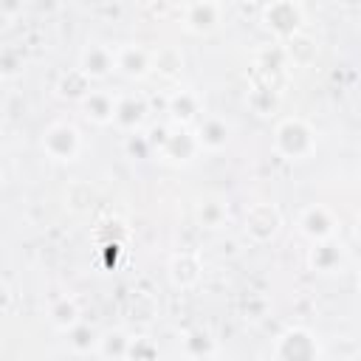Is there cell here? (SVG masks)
<instances>
[{
  "instance_id": "obj_1",
  "label": "cell",
  "mask_w": 361,
  "mask_h": 361,
  "mask_svg": "<svg viewBox=\"0 0 361 361\" xmlns=\"http://www.w3.org/2000/svg\"><path fill=\"white\" fill-rule=\"evenodd\" d=\"M274 152L285 161H307L316 152V130L302 116H288L274 127Z\"/></svg>"
},
{
  "instance_id": "obj_2",
  "label": "cell",
  "mask_w": 361,
  "mask_h": 361,
  "mask_svg": "<svg viewBox=\"0 0 361 361\" xmlns=\"http://www.w3.org/2000/svg\"><path fill=\"white\" fill-rule=\"evenodd\" d=\"M39 147L45 152L48 161L54 164H73L79 155H82V133L76 124L71 121H54L42 130V138H39Z\"/></svg>"
},
{
  "instance_id": "obj_3",
  "label": "cell",
  "mask_w": 361,
  "mask_h": 361,
  "mask_svg": "<svg viewBox=\"0 0 361 361\" xmlns=\"http://www.w3.org/2000/svg\"><path fill=\"white\" fill-rule=\"evenodd\" d=\"M262 25H265V31L276 42H285V39L302 34V28H305V8H302L299 0H271L262 8Z\"/></svg>"
},
{
  "instance_id": "obj_4",
  "label": "cell",
  "mask_w": 361,
  "mask_h": 361,
  "mask_svg": "<svg viewBox=\"0 0 361 361\" xmlns=\"http://www.w3.org/2000/svg\"><path fill=\"white\" fill-rule=\"evenodd\" d=\"M274 358H279V361H316V358H322V347H319V338L307 327L293 324L276 336Z\"/></svg>"
},
{
  "instance_id": "obj_5",
  "label": "cell",
  "mask_w": 361,
  "mask_h": 361,
  "mask_svg": "<svg viewBox=\"0 0 361 361\" xmlns=\"http://www.w3.org/2000/svg\"><path fill=\"white\" fill-rule=\"evenodd\" d=\"M282 231V212L276 203H254L245 212V234L251 243H271Z\"/></svg>"
},
{
  "instance_id": "obj_6",
  "label": "cell",
  "mask_w": 361,
  "mask_h": 361,
  "mask_svg": "<svg viewBox=\"0 0 361 361\" xmlns=\"http://www.w3.org/2000/svg\"><path fill=\"white\" fill-rule=\"evenodd\" d=\"M76 68H79L85 76H90L93 82H104L107 76L116 73V45H107V42H87V45L79 51Z\"/></svg>"
},
{
  "instance_id": "obj_7",
  "label": "cell",
  "mask_w": 361,
  "mask_h": 361,
  "mask_svg": "<svg viewBox=\"0 0 361 361\" xmlns=\"http://www.w3.org/2000/svg\"><path fill=\"white\" fill-rule=\"evenodd\" d=\"M223 23V6L217 0H186L183 6V28L195 37H206L217 31Z\"/></svg>"
},
{
  "instance_id": "obj_8",
  "label": "cell",
  "mask_w": 361,
  "mask_h": 361,
  "mask_svg": "<svg viewBox=\"0 0 361 361\" xmlns=\"http://www.w3.org/2000/svg\"><path fill=\"white\" fill-rule=\"evenodd\" d=\"M296 228L302 237H307L310 243H319V240H327V237H336V228H338V220L336 214L322 206V203H310L299 212L296 217Z\"/></svg>"
},
{
  "instance_id": "obj_9",
  "label": "cell",
  "mask_w": 361,
  "mask_h": 361,
  "mask_svg": "<svg viewBox=\"0 0 361 361\" xmlns=\"http://www.w3.org/2000/svg\"><path fill=\"white\" fill-rule=\"evenodd\" d=\"M116 73H121L124 79H133V82L152 76V51L138 42L116 45Z\"/></svg>"
},
{
  "instance_id": "obj_10",
  "label": "cell",
  "mask_w": 361,
  "mask_h": 361,
  "mask_svg": "<svg viewBox=\"0 0 361 361\" xmlns=\"http://www.w3.org/2000/svg\"><path fill=\"white\" fill-rule=\"evenodd\" d=\"M200 144H197V135H195V127H178L172 124L164 147L158 149V158L169 161V164H189L200 155Z\"/></svg>"
},
{
  "instance_id": "obj_11",
  "label": "cell",
  "mask_w": 361,
  "mask_h": 361,
  "mask_svg": "<svg viewBox=\"0 0 361 361\" xmlns=\"http://www.w3.org/2000/svg\"><path fill=\"white\" fill-rule=\"evenodd\" d=\"M149 116V99L144 93H118V104H116V116H113V127L121 133H138L144 127Z\"/></svg>"
},
{
  "instance_id": "obj_12",
  "label": "cell",
  "mask_w": 361,
  "mask_h": 361,
  "mask_svg": "<svg viewBox=\"0 0 361 361\" xmlns=\"http://www.w3.org/2000/svg\"><path fill=\"white\" fill-rule=\"evenodd\" d=\"M166 113H169V121L178 124V127H195L200 121V96L189 87H178L166 96Z\"/></svg>"
},
{
  "instance_id": "obj_13",
  "label": "cell",
  "mask_w": 361,
  "mask_h": 361,
  "mask_svg": "<svg viewBox=\"0 0 361 361\" xmlns=\"http://www.w3.org/2000/svg\"><path fill=\"white\" fill-rule=\"evenodd\" d=\"M195 135H197V144L203 152H223L231 141V127L220 116H203L195 124Z\"/></svg>"
},
{
  "instance_id": "obj_14",
  "label": "cell",
  "mask_w": 361,
  "mask_h": 361,
  "mask_svg": "<svg viewBox=\"0 0 361 361\" xmlns=\"http://www.w3.org/2000/svg\"><path fill=\"white\" fill-rule=\"evenodd\" d=\"M116 104H118V93H113V90H99V87H93V90L79 102L85 118L93 121V124H99V127L113 124Z\"/></svg>"
},
{
  "instance_id": "obj_15",
  "label": "cell",
  "mask_w": 361,
  "mask_h": 361,
  "mask_svg": "<svg viewBox=\"0 0 361 361\" xmlns=\"http://www.w3.org/2000/svg\"><path fill=\"white\" fill-rule=\"evenodd\" d=\"M48 324L56 330V333H71L79 322H82V305H79V299L73 296V293H65V296H56V299H51V305H48Z\"/></svg>"
},
{
  "instance_id": "obj_16",
  "label": "cell",
  "mask_w": 361,
  "mask_h": 361,
  "mask_svg": "<svg viewBox=\"0 0 361 361\" xmlns=\"http://www.w3.org/2000/svg\"><path fill=\"white\" fill-rule=\"evenodd\" d=\"M203 276V262L195 251H178L172 259H169V279L175 288H195Z\"/></svg>"
},
{
  "instance_id": "obj_17",
  "label": "cell",
  "mask_w": 361,
  "mask_h": 361,
  "mask_svg": "<svg viewBox=\"0 0 361 361\" xmlns=\"http://www.w3.org/2000/svg\"><path fill=\"white\" fill-rule=\"evenodd\" d=\"M307 262H310V268L319 271V274H333V271H338L341 262H344V245H341L336 237L319 240V243H313V248H310V254H307Z\"/></svg>"
},
{
  "instance_id": "obj_18",
  "label": "cell",
  "mask_w": 361,
  "mask_h": 361,
  "mask_svg": "<svg viewBox=\"0 0 361 361\" xmlns=\"http://www.w3.org/2000/svg\"><path fill=\"white\" fill-rule=\"evenodd\" d=\"M180 350L189 358H214V355H220L217 338H212V333L209 330H200V327L197 330H186L180 336Z\"/></svg>"
},
{
  "instance_id": "obj_19",
  "label": "cell",
  "mask_w": 361,
  "mask_h": 361,
  "mask_svg": "<svg viewBox=\"0 0 361 361\" xmlns=\"http://www.w3.org/2000/svg\"><path fill=\"white\" fill-rule=\"evenodd\" d=\"M90 90H93V79L85 76L79 68H71V71L62 73L59 82H56V93H59L62 99H68V102H76V104H79Z\"/></svg>"
},
{
  "instance_id": "obj_20",
  "label": "cell",
  "mask_w": 361,
  "mask_h": 361,
  "mask_svg": "<svg viewBox=\"0 0 361 361\" xmlns=\"http://www.w3.org/2000/svg\"><path fill=\"white\" fill-rule=\"evenodd\" d=\"M130 341H133V336H127L124 330L102 333L99 336L96 355L99 358H130Z\"/></svg>"
},
{
  "instance_id": "obj_21",
  "label": "cell",
  "mask_w": 361,
  "mask_h": 361,
  "mask_svg": "<svg viewBox=\"0 0 361 361\" xmlns=\"http://www.w3.org/2000/svg\"><path fill=\"white\" fill-rule=\"evenodd\" d=\"M183 71V54L178 48H155L152 51V73L161 76H180Z\"/></svg>"
},
{
  "instance_id": "obj_22",
  "label": "cell",
  "mask_w": 361,
  "mask_h": 361,
  "mask_svg": "<svg viewBox=\"0 0 361 361\" xmlns=\"http://www.w3.org/2000/svg\"><path fill=\"white\" fill-rule=\"evenodd\" d=\"M99 336H102V333H96L90 324L79 322V324H76V327L68 333V344H71V350H73L76 355H96Z\"/></svg>"
},
{
  "instance_id": "obj_23",
  "label": "cell",
  "mask_w": 361,
  "mask_h": 361,
  "mask_svg": "<svg viewBox=\"0 0 361 361\" xmlns=\"http://www.w3.org/2000/svg\"><path fill=\"white\" fill-rule=\"evenodd\" d=\"M228 220V206L220 197H206L197 206V223L203 228H220Z\"/></svg>"
},
{
  "instance_id": "obj_24",
  "label": "cell",
  "mask_w": 361,
  "mask_h": 361,
  "mask_svg": "<svg viewBox=\"0 0 361 361\" xmlns=\"http://www.w3.org/2000/svg\"><path fill=\"white\" fill-rule=\"evenodd\" d=\"M248 104L254 107L257 116H274L279 107V93L274 87H254L248 93Z\"/></svg>"
},
{
  "instance_id": "obj_25",
  "label": "cell",
  "mask_w": 361,
  "mask_h": 361,
  "mask_svg": "<svg viewBox=\"0 0 361 361\" xmlns=\"http://www.w3.org/2000/svg\"><path fill=\"white\" fill-rule=\"evenodd\" d=\"M155 355H158V347L147 336H133V341H130V358H155Z\"/></svg>"
},
{
  "instance_id": "obj_26",
  "label": "cell",
  "mask_w": 361,
  "mask_h": 361,
  "mask_svg": "<svg viewBox=\"0 0 361 361\" xmlns=\"http://www.w3.org/2000/svg\"><path fill=\"white\" fill-rule=\"evenodd\" d=\"M0 17L3 25H11L23 17V0H0Z\"/></svg>"
},
{
  "instance_id": "obj_27",
  "label": "cell",
  "mask_w": 361,
  "mask_h": 361,
  "mask_svg": "<svg viewBox=\"0 0 361 361\" xmlns=\"http://www.w3.org/2000/svg\"><path fill=\"white\" fill-rule=\"evenodd\" d=\"M20 71H23V59H17L11 51H3V68H0L3 79H11V76H17Z\"/></svg>"
},
{
  "instance_id": "obj_28",
  "label": "cell",
  "mask_w": 361,
  "mask_h": 361,
  "mask_svg": "<svg viewBox=\"0 0 361 361\" xmlns=\"http://www.w3.org/2000/svg\"><path fill=\"white\" fill-rule=\"evenodd\" d=\"M344 8H361V0H338Z\"/></svg>"
}]
</instances>
